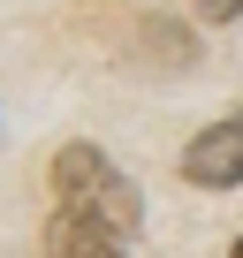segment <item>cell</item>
Wrapping results in <instances>:
<instances>
[{"label":"cell","mask_w":243,"mask_h":258,"mask_svg":"<svg viewBox=\"0 0 243 258\" xmlns=\"http://www.w3.org/2000/svg\"><path fill=\"white\" fill-rule=\"evenodd\" d=\"M53 213H69L84 228H106V235L130 243L145 228V190L122 175L99 145H61L53 152Z\"/></svg>","instance_id":"cell-1"},{"label":"cell","mask_w":243,"mask_h":258,"mask_svg":"<svg viewBox=\"0 0 243 258\" xmlns=\"http://www.w3.org/2000/svg\"><path fill=\"white\" fill-rule=\"evenodd\" d=\"M183 182H198V190H235L243 182V114L213 121L205 137L183 145Z\"/></svg>","instance_id":"cell-2"},{"label":"cell","mask_w":243,"mask_h":258,"mask_svg":"<svg viewBox=\"0 0 243 258\" xmlns=\"http://www.w3.org/2000/svg\"><path fill=\"white\" fill-rule=\"evenodd\" d=\"M46 258H130V250H122V235H106V228H84V220L53 213L46 220Z\"/></svg>","instance_id":"cell-3"},{"label":"cell","mask_w":243,"mask_h":258,"mask_svg":"<svg viewBox=\"0 0 243 258\" xmlns=\"http://www.w3.org/2000/svg\"><path fill=\"white\" fill-rule=\"evenodd\" d=\"M198 16H205V23H235V16H243V0H198Z\"/></svg>","instance_id":"cell-4"},{"label":"cell","mask_w":243,"mask_h":258,"mask_svg":"<svg viewBox=\"0 0 243 258\" xmlns=\"http://www.w3.org/2000/svg\"><path fill=\"white\" fill-rule=\"evenodd\" d=\"M228 258H243V235H235V250H228Z\"/></svg>","instance_id":"cell-5"}]
</instances>
